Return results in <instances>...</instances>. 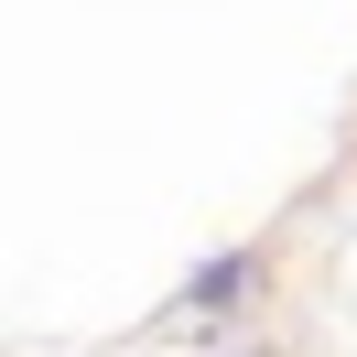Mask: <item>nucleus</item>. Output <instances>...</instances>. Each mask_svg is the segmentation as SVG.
Segmentation results:
<instances>
[{"label":"nucleus","instance_id":"nucleus-1","mask_svg":"<svg viewBox=\"0 0 357 357\" xmlns=\"http://www.w3.org/2000/svg\"><path fill=\"white\" fill-rule=\"evenodd\" d=\"M260 249H217V260H195V271H184V292H174V314H184V325H195V335H217L227 325V314H238L249 303V292H260Z\"/></svg>","mask_w":357,"mask_h":357}]
</instances>
